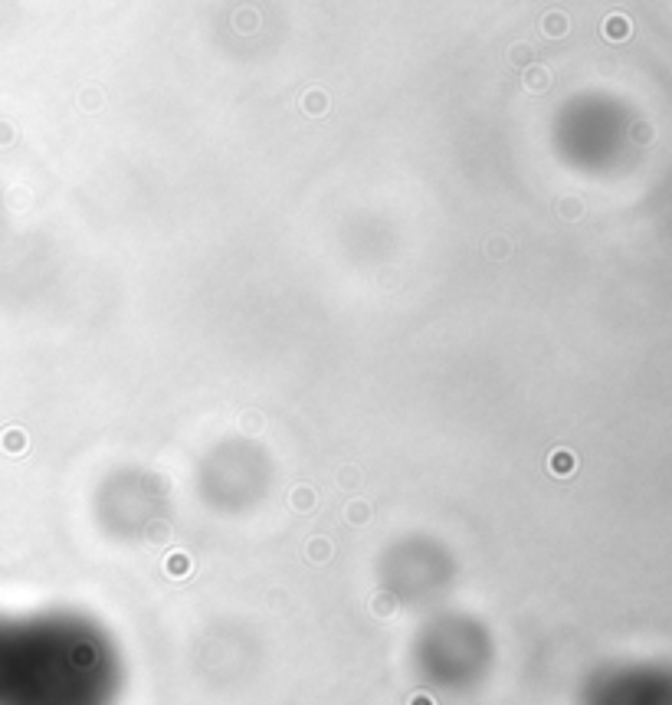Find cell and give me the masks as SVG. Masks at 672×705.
I'll return each instance as SVG.
<instances>
[{"mask_svg":"<svg viewBox=\"0 0 672 705\" xmlns=\"http://www.w3.org/2000/svg\"><path fill=\"white\" fill-rule=\"evenodd\" d=\"M118 659L69 617L0 614V705H115Z\"/></svg>","mask_w":672,"mask_h":705,"instance_id":"cell-1","label":"cell"},{"mask_svg":"<svg viewBox=\"0 0 672 705\" xmlns=\"http://www.w3.org/2000/svg\"><path fill=\"white\" fill-rule=\"evenodd\" d=\"M541 26L548 30V37H564V30H567V17H564V13H548V17L541 20Z\"/></svg>","mask_w":672,"mask_h":705,"instance_id":"cell-3","label":"cell"},{"mask_svg":"<svg viewBox=\"0 0 672 705\" xmlns=\"http://www.w3.org/2000/svg\"><path fill=\"white\" fill-rule=\"evenodd\" d=\"M548 69H528L525 73V82H528V89L532 92H541V89H548Z\"/></svg>","mask_w":672,"mask_h":705,"instance_id":"cell-4","label":"cell"},{"mask_svg":"<svg viewBox=\"0 0 672 705\" xmlns=\"http://www.w3.org/2000/svg\"><path fill=\"white\" fill-rule=\"evenodd\" d=\"M603 37L613 39V43L626 39V37H630V20H626L623 13H613V17H607V20H603Z\"/></svg>","mask_w":672,"mask_h":705,"instance_id":"cell-2","label":"cell"},{"mask_svg":"<svg viewBox=\"0 0 672 705\" xmlns=\"http://www.w3.org/2000/svg\"><path fill=\"white\" fill-rule=\"evenodd\" d=\"M525 56H528V50H525V46H522V50H511V60H515V62H525Z\"/></svg>","mask_w":672,"mask_h":705,"instance_id":"cell-5","label":"cell"}]
</instances>
